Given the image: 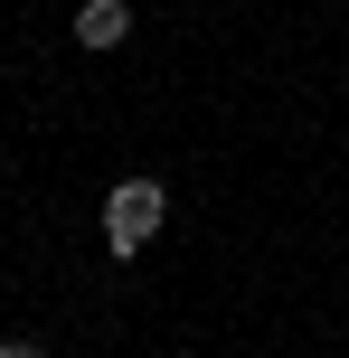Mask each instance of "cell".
Instances as JSON below:
<instances>
[{
    "instance_id": "1",
    "label": "cell",
    "mask_w": 349,
    "mask_h": 358,
    "mask_svg": "<svg viewBox=\"0 0 349 358\" xmlns=\"http://www.w3.org/2000/svg\"><path fill=\"white\" fill-rule=\"evenodd\" d=\"M161 208H170L161 179H123V189L104 198V245H113V255H142L151 236H161Z\"/></svg>"
},
{
    "instance_id": "2",
    "label": "cell",
    "mask_w": 349,
    "mask_h": 358,
    "mask_svg": "<svg viewBox=\"0 0 349 358\" xmlns=\"http://www.w3.org/2000/svg\"><path fill=\"white\" fill-rule=\"evenodd\" d=\"M123 38H132L123 0H85V10H76V48H123Z\"/></svg>"
},
{
    "instance_id": "3",
    "label": "cell",
    "mask_w": 349,
    "mask_h": 358,
    "mask_svg": "<svg viewBox=\"0 0 349 358\" xmlns=\"http://www.w3.org/2000/svg\"><path fill=\"white\" fill-rule=\"evenodd\" d=\"M0 358H48V349H38V340H0Z\"/></svg>"
}]
</instances>
